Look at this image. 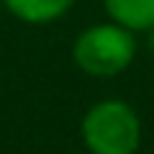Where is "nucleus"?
<instances>
[{"instance_id":"f03ea898","label":"nucleus","mask_w":154,"mask_h":154,"mask_svg":"<svg viewBox=\"0 0 154 154\" xmlns=\"http://www.w3.org/2000/svg\"><path fill=\"white\" fill-rule=\"evenodd\" d=\"M137 57V34L114 20L86 26L72 43V60L88 77H117Z\"/></svg>"},{"instance_id":"f257e3e1","label":"nucleus","mask_w":154,"mask_h":154,"mask_svg":"<svg viewBox=\"0 0 154 154\" xmlns=\"http://www.w3.org/2000/svg\"><path fill=\"white\" fill-rule=\"evenodd\" d=\"M80 137L88 154H137L143 143V120L123 97H103L86 109Z\"/></svg>"},{"instance_id":"20e7f679","label":"nucleus","mask_w":154,"mask_h":154,"mask_svg":"<svg viewBox=\"0 0 154 154\" xmlns=\"http://www.w3.org/2000/svg\"><path fill=\"white\" fill-rule=\"evenodd\" d=\"M109 20L126 26L128 32H154V0H103Z\"/></svg>"},{"instance_id":"7ed1b4c3","label":"nucleus","mask_w":154,"mask_h":154,"mask_svg":"<svg viewBox=\"0 0 154 154\" xmlns=\"http://www.w3.org/2000/svg\"><path fill=\"white\" fill-rule=\"evenodd\" d=\"M77 0H3L11 17L29 26H49L57 23L74 9Z\"/></svg>"}]
</instances>
